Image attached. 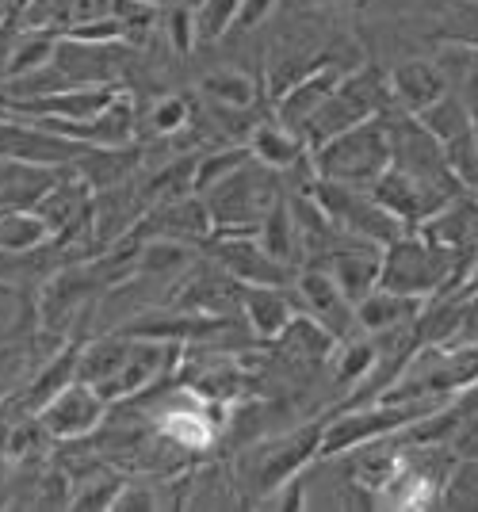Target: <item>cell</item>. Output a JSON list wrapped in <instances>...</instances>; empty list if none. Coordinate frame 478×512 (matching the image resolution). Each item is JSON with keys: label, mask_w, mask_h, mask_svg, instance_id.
I'll list each match as a JSON object with an SVG mask.
<instances>
[{"label": "cell", "mask_w": 478, "mask_h": 512, "mask_svg": "<svg viewBox=\"0 0 478 512\" xmlns=\"http://www.w3.org/2000/svg\"><path fill=\"white\" fill-rule=\"evenodd\" d=\"M310 169H314V176L333 180V184L371 188L391 169L387 119H368V123H356V127L333 134L318 150H310Z\"/></svg>", "instance_id": "1"}, {"label": "cell", "mask_w": 478, "mask_h": 512, "mask_svg": "<svg viewBox=\"0 0 478 512\" xmlns=\"http://www.w3.org/2000/svg\"><path fill=\"white\" fill-rule=\"evenodd\" d=\"M283 176L268 169L261 161H245L238 172H230L226 180H218L215 188L203 192L207 214L215 230H257L264 214L283 199Z\"/></svg>", "instance_id": "2"}, {"label": "cell", "mask_w": 478, "mask_h": 512, "mask_svg": "<svg viewBox=\"0 0 478 512\" xmlns=\"http://www.w3.org/2000/svg\"><path fill=\"white\" fill-rule=\"evenodd\" d=\"M459 272V260L448 249L433 245L425 234H402L383 245L379 264V287L406 299H429L440 287H448Z\"/></svg>", "instance_id": "3"}, {"label": "cell", "mask_w": 478, "mask_h": 512, "mask_svg": "<svg viewBox=\"0 0 478 512\" xmlns=\"http://www.w3.org/2000/svg\"><path fill=\"white\" fill-rule=\"evenodd\" d=\"M329 222L337 226L341 237H356V241H371V245H391L394 237L406 234V226L394 218L368 188H348V184H333V180H322L314 176L303 188Z\"/></svg>", "instance_id": "4"}, {"label": "cell", "mask_w": 478, "mask_h": 512, "mask_svg": "<svg viewBox=\"0 0 478 512\" xmlns=\"http://www.w3.org/2000/svg\"><path fill=\"white\" fill-rule=\"evenodd\" d=\"M322 425L326 421H318V425L310 428H291V432H283L276 440H268L261 448H249V482H253V490L261 493H276L280 486H287L299 470L318 455V444H322Z\"/></svg>", "instance_id": "5"}, {"label": "cell", "mask_w": 478, "mask_h": 512, "mask_svg": "<svg viewBox=\"0 0 478 512\" xmlns=\"http://www.w3.org/2000/svg\"><path fill=\"white\" fill-rule=\"evenodd\" d=\"M211 256L226 276L238 283H264V287H291L295 268L280 264L276 256L257 241V230H215Z\"/></svg>", "instance_id": "6"}, {"label": "cell", "mask_w": 478, "mask_h": 512, "mask_svg": "<svg viewBox=\"0 0 478 512\" xmlns=\"http://www.w3.org/2000/svg\"><path fill=\"white\" fill-rule=\"evenodd\" d=\"M111 406L100 398L96 386L73 379L69 386H62L46 406L35 409V417L43 421V428L50 432V440H88L92 432H100V425L108 421Z\"/></svg>", "instance_id": "7"}, {"label": "cell", "mask_w": 478, "mask_h": 512, "mask_svg": "<svg viewBox=\"0 0 478 512\" xmlns=\"http://www.w3.org/2000/svg\"><path fill=\"white\" fill-rule=\"evenodd\" d=\"M291 295H295V306L310 314L318 325H326L337 341L352 337L356 329V306L348 302V295L341 291V283L333 279L326 264H306L295 272L291 279Z\"/></svg>", "instance_id": "8"}, {"label": "cell", "mask_w": 478, "mask_h": 512, "mask_svg": "<svg viewBox=\"0 0 478 512\" xmlns=\"http://www.w3.org/2000/svg\"><path fill=\"white\" fill-rule=\"evenodd\" d=\"M345 73H348V65H341L337 58H322L314 69H306L299 81H291V85L276 96V119H280L287 130L303 134V127L314 119V111L337 92Z\"/></svg>", "instance_id": "9"}, {"label": "cell", "mask_w": 478, "mask_h": 512, "mask_svg": "<svg viewBox=\"0 0 478 512\" xmlns=\"http://www.w3.org/2000/svg\"><path fill=\"white\" fill-rule=\"evenodd\" d=\"M272 348H276V356H280L283 367H291V371H299V375H314L318 367H326V363L333 360L337 337L329 333L326 325H318L310 314L299 310V314L280 329V337L272 341Z\"/></svg>", "instance_id": "10"}, {"label": "cell", "mask_w": 478, "mask_h": 512, "mask_svg": "<svg viewBox=\"0 0 478 512\" xmlns=\"http://www.w3.org/2000/svg\"><path fill=\"white\" fill-rule=\"evenodd\" d=\"M417 234H425L440 249H448L459 264L463 260H478V203L467 192H459L436 214H429L417 226Z\"/></svg>", "instance_id": "11"}, {"label": "cell", "mask_w": 478, "mask_h": 512, "mask_svg": "<svg viewBox=\"0 0 478 512\" xmlns=\"http://www.w3.org/2000/svg\"><path fill=\"white\" fill-rule=\"evenodd\" d=\"M241 321L257 341H276L280 329L299 314L291 287H264V283H241Z\"/></svg>", "instance_id": "12"}, {"label": "cell", "mask_w": 478, "mask_h": 512, "mask_svg": "<svg viewBox=\"0 0 478 512\" xmlns=\"http://www.w3.org/2000/svg\"><path fill=\"white\" fill-rule=\"evenodd\" d=\"M379 264H383V249L371 241H356V237H345L326 260V268L341 283L352 306L379 287Z\"/></svg>", "instance_id": "13"}, {"label": "cell", "mask_w": 478, "mask_h": 512, "mask_svg": "<svg viewBox=\"0 0 478 512\" xmlns=\"http://www.w3.org/2000/svg\"><path fill=\"white\" fill-rule=\"evenodd\" d=\"M387 81H391L394 107L406 111V115L425 111L433 100H440L448 92V81H444V73L433 58H406V62L394 65Z\"/></svg>", "instance_id": "14"}, {"label": "cell", "mask_w": 478, "mask_h": 512, "mask_svg": "<svg viewBox=\"0 0 478 512\" xmlns=\"http://www.w3.org/2000/svg\"><path fill=\"white\" fill-rule=\"evenodd\" d=\"M245 146L253 153V161H261V165H268V169H276V172H287L306 161L303 138H299L295 130L283 127L280 119L257 123V127L249 130V142H245Z\"/></svg>", "instance_id": "15"}, {"label": "cell", "mask_w": 478, "mask_h": 512, "mask_svg": "<svg viewBox=\"0 0 478 512\" xmlns=\"http://www.w3.org/2000/svg\"><path fill=\"white\" fill-rule=\"evenodd\" d=\"M421 310V299H406V295H394L387 287H375L371 295L356 302V329L364 333H387L398 325H413Z\"/></svg>", "instance_id": "16"}, {"label": "cell", "mask_w": 478, "mask_h": 512, "mask_svg": "<svg viewBox=\"0 0 478 512\" xmlns=\"http://www.w3.org/2000/svg\"><path fill=\"white\" fill-rule=\"evenodd\" d=\"M127 352H131V337L119 333V337H100V341L77 348V379L88 386H108L123 363H127Z\"/></svg>", "instance_id": "17"}, {"label": "cell", "mask_w": 478, "mask_h": 512, "mask_svg": "<svg viewBox=\"0 0 478 512\" xmlns=\"http://www.w3.org/2000/svg\"><path fill=\"white\" fill-rule=\"evenodd\" d=\"M257 241L287 268H295L303 260V237H299V222H295V211H291L287 199H280L272 211L264 214V222L257 226Z\"/></svg>", "instance_id": "18"}, {"label": "cell", "mask_w": 478, "mask_h": 512, "mask_svg": "<svg viewBox=\"0 0 478 512\" xmlns=\"http://www.w3.org/2000/svg\"><path fill=\"white\" fill-rule=\"evenodd\" d=\"M203 96L215 107H226V111H245L257 100V81L245 73V69H234V65H218L211 73H203Z\"/></svg>", "instance_id": "19"}, {"label": "cell", "mask_w": 478, "mask_h": 512, "mask_svg": "<svg viewBox=\"0 0 478 512\" xmlns=\"http://www.w3.org/2000/svg\"><path fill=\"white\" fill-rule=\"evenodd\" d=\"M417 123L429 130L436 142H448V138H456L459 130L471 127V111H467V104L459 100L456 92H444L425 111H417Z\"/></svg>", "instance_id": "20"}, {"label": "cell", "mask_w": 478, "mask_h": 512, "mask_svg": "<svg viewBox=\"0 0 478 512\" xmlns=\"http://www.w3.org/2000/svg\"><path fill=\"white\" fill-rule=\"evenodd\" d=\"M50 241L46 222L35 211H4L0 214V249L8 253H27Z\"/></svg>", "instance_id": "21"}, {"label": "cell", "mask_w": 478, "mask_h": 512, "mask_svg": "<svg viewBox=\"0 0 478 512\" xmlns=\"http://www.w3.org/2000/svg\"><path fill=\"white\" fill-rule=\"evenodd\" d=\"M253 153L249 146H215L211 153H199L196 172H192V192L203 195L207 188H215L218 180H226L230 172H238Z\"/></svg>", "instance_id": "22"}, {"label": "cell", "mask_w": 478, "mask_h": 512, "mask_svg": "<svg viewBox=\"0 0 478 512\" xmlns=\"http://www.w3.org/2000/svg\"><path fill=\"white\" fill-rule=\"evenodd\" d=\"M241 0H196L192 8V27H196V46L218 43L230 35Z\"/></svg>", "instance_id": "23"}, {"label": "cell", "mask_w": 478, "mask_h": 512, "mask_svg": "<svg viewBox=\"0 0 478 512\" xmlns=\"http://www.w3.org/2000/svg\"><path fill=\"white\" fill-rule=\"evenodd\" d=\"M39 371L31 344H0V402Z\"/></svg>", "instance_id": "24"}, {"label": "cell", "mask_w": 478, "mask_h": 512, "mask_svg": "<svg viewBox=\"0 0 478 512\" xmlns=\"http://www.w3.org/2000/svg\"><path fill=\"white\" fill-rule=\"evenodd\" d=\"M73 486H77V490L69 497V509H111L119 490H123L119 474H108V470H100L96 482H92V474H85V478H77Z\"/></svg>", "instance_id": "25"}, {"label": "cell", "mask_w": 478, "mask_h": 512, "mask_svg": "<svg viewBox=\"0 0 478 512\" xmlns=\"http://www.w3.org/2000/svg\"><path fill=\"white\" fill-rule=\"evenodd\" d=\"M146 123H150V130L157 138H173V134H180V130L192 123V104L184 96H173V92L169 96H157L150 104Z\"/></svg>", "instance_id": "26"}, {"label": "cell", "mask_w": 478, "mask_h": 512, "mask_svg": "<svg viewBox=\"0 0 478 512\" xmlns=\"http://www.w3.org/2000/svg\"><path fill=\"white\" fill-rule=\"evenodd\" d=\"M165 35H169V46H173L176 54H188L192 46H196V27H192V8H184V4H176L169 8V16H165Z\"/></svg>", "instance_id": "27"}, {"label": "cell", "mask_w": 478, "mask_h": 512, "mask_svg": "<svg viewBox=\"0 0 478 512\" xmlns=\"http://www.w3.org/2000/svg\"><path fill=\"white\" fill-rule=\"evenodd\" d=\"M276 4H280V0H241L238 16H234V27H230V31H241V35L257 31V27L268 23V16L276 12Z\"/></svg>", "instance_id": "28"}, {"label": "cell", "mask_w": 478, "mask_h": 512, "mask_svg": "<svg viewBox=\"0 0 478 512\" xmlns=\"http://www.w3.org/2000/svg\"><path fill=\"white\" fill-rule=\"evenodd\" d=\"M452 451H456V459H478V409L475 413H463L459 417V425L452 428Z\"/></svg>", "instance_id": "29"}, {"label": "cell", "mask_w": 478, "mask_h": 512, "mask_svg": "<svg viewBox=\"0 0 478 512\" xmlns=\"http://www.w3.org/2000/svg\"><path fill=\"white\" fill-rule=\"evenodd\" d=\"M111 12H115V0H73V12H69V27H73V23L108 20Z\"/></svg>", "instance_id": "30"}, {"label": "cell", "mask_w": 478, "mask_h": 512, "mask_svg": "<svg viewBox=\"0 0 478 512\" xmlns=\"http://www.w3.org/2000/svg\"><path fill=\"white\" fill-rule=\"evenodd\" d=\"M16 474H20V463L8 451H0V509L16 505Z\"/></svg>", "instance_id": "31"}, {"label": "cell", "mask_w": 478, "mask_h": 512, "mask_svg": "<svg viewBox=\"0 0 478 512\" xmlns=\"http://www.w3.org/2000/svg\"><path fill=\"white\" fill-rule=\"evenodd\" d=\"M452 92L467 104V111H478V50H475V58H471V65H467V73L459 77V85L452 88Z\"/></svg>", "instance_id": "32"}, {"label": "cell", "mask_w": 478, "mask_h": 512, "mask_svg": "<svg viewBox=\"0 0 478 512\" xmlns=\"http://www.w3.org/2000/svg\"><path fill=\"white\" fill-rule=\"evenodd\" d=\"M471 130H475V146H478V111H471Z\"/></svg>", "instance_id": "33"}]
</instances>
